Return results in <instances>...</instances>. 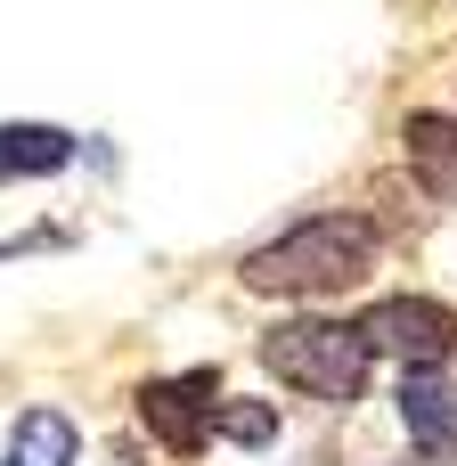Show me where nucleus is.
Wrapping results in <instances>:
<instances>
[{"mask_svg": "<svg viewBox=\"0 0 457 466\" xmlns=\"http://www.w3.org/2000/svg\"><path fill=\"white\" fill-rule=\"evenodd\" d=\"M384 254V229L368 213H303L294 229H278L270 246L245 254V287L253 295H286V303H327V295H352L368 287Z\"/></svg>", "mask_w": 457, "mask_h": 466, "instance_id": "nucleus-1", "label": "nucleus"}, {"mask_svg": "<svg viewBox=\"0 0 457 466\" xmlns=\"http://www.w3.org/2000/svg\"><path fill=\"white\" fill-rule=\"evenodd\" d=\"M262 369H270L286 393H311V401L343 410V401L368 393L376 352H368L360 319H319V311H311V319H286V328L262 336Z\"/></svg>", "mask_w": 457, "mask_h": 466, "instance_id": "nucleus-2", "label": "nucleus"}, {"mask_svg": "<svg viewBox=\"0 0 457 466\" xmlns=\"http://www.w3.org/2000/svg\"><path fill=\"white\" fill-rule=\"evenodd\" d=\"M139 426L172 451V459H196L213 442V410H221V369H188V377H147L131 393Z\"/></svg>", "mask_w": 457, "mask_h": 466, "instance_id": "nucleus-3", "label": "nucleus"}, {"mask_svg": "<svg viewBox=\"0 0 457 466\" xmlns=\"http://www.w3.org/2000/svg\"><path fill=\"white\" fill-rule=\"evenodd\" d=\"M360 336H368V352H392L401 369H442L457 319L433 295H384L376 311H360Z\"/></svg>", "mask_w": 457, "mask_h": 466, "instance_id": "nucleus-4", "label": "nucleus"}, {"mask_svg": "<svg viewBox=\"0 0 457 466\" xmlns=\"http://www.w3.org/2000/svg\"><path fill=\"white\" fill-rule=\"evenodd\" d=\"M392 410H401L417 459H433V466L457 459V385H450V369H401Z\"/></svg>", "mask_w": 457, "mask_h": 466, "instance_id": "nucleus-5", "label": "nucleus"}, {"mask_svg": "<svg viewBox=\"0 0 457 466\" xmlns=\"http://www.w3.org/2000/svg\"><path fill=\"white\" fill-rule=\"evenodd\" d=\"M74 459H82V426L49 401L16 410V426L0 434V466H74Z\"/></svg>", "mask_w": 457, "mask_h": 466, "instance_id": "nucleus-6", "label": "nucleus"}, {"mask_svg": "<svg viewBox=\"0 0 457 466\" xmlns=\"http://www.w3.org/2000/svg\"><path fill=\"white\" fill-rule=\"evenodd\" d=\"M74 164L65 123H0V180H49Z\"/></svg>", "mask_w": 457, "mask_h": 466, "instance_id": "nucleus-7", "label": "nucleus"}, {"mask_svg": "<svg viewBox=\"0 0 457 466\" xmlns=\"http://www.w3.org/2000/svg\"><path fill=\"white\" fill-rule=\"evenodd\" d=\"M409 164H417L425 197L457 205V115H409Z\"/></svg>", "mask_w": 457, "mask_h": 466, "instance_id": "nucleus-8", "label": "nucleus"}, {"mask_svg": "<svg viewBox=\"0 0 457 466\" xmlns=\"http://www.w3.org/2000/svg\"><path fill=\"white\" fill-rule=\"evenodd\" d=\"M213 434L237 442V451H270V442H278V410H270V401H229V393H221Z\"/></svg>", "mask_w": 457, "mask_h": 466, "instance_id": "nucleus-9", "label": "nucleus"}]
</instances>
